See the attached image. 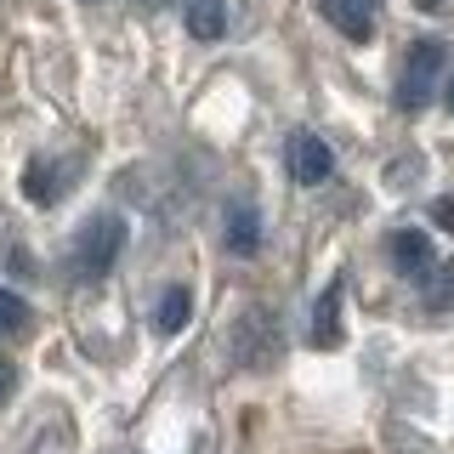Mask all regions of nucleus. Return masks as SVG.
<instances>
[{
	"label": "nucleus",
	"instance_id": "nucleus-1",
	"mask_svg": "<svg viewBox=\"0 0 454 454\" xmlns=\"http://www.w3.org/2000/svg\"><path fill=\"white\" fill-rule=\"evenodd\" d=\"M443 40H415L409 46V63H403V80H397V108L403 114H420L437 91V74H443Z\"/></svg>",
	"mask_w": 454,
	"mask_h": 454
},
{
	"label": "nucleus",
	"instance_id": "nucleus-2",
	"mask_svg": "<svg viewBox=\"0 0 454 454\" xmlns=\"http://www.w3.org/2000/svg\"><path fill=\"white\" fill-rule=\"evenodd\" d=\"M227 347H233V358L245 364V369H267L284 352V335H278V318H267L262 307H250L245 318L233 324V340H227Z\"/></svg>",
	"mask_w": 454,
	"mask_h": 454
},
{
	"label": "nucleus",
	"instance_id": "nucleus-3",
	"mask_svg": "<svg viewBox=\"0 0 454 454\" xmlns=\"http://www.w3.org/2000/svg\"><path fill=\"white\" fill-rule=\"evenodd\" d=\"M120 250H125V222L120 216H97V222H85V233H80L74 267L85 278H103L108 267L120 262Z\"/></svg>",
	"mask_w": 454,
	"mask_h": 454
},
{
	"label": "nucleus",
	"instance_id": "nucleus-4",
	"mask_svg": "<svg viewBox=\"0 0 454 454\" xmlns=\"http://www.w3.org/2000/svg\"><path fill=\"white\" fill-rule=\"evenodd\" d=\"M290 176L301 182V188H318V182H330V170H335V153H330V142L324 137H312V131H295L290 137Z\"/></svg>",
	"mask_w": 454,
	"mask_h": 454
},
{
	"label": "nucleus",
	"instance_id": "nucleus-5",
	"mask_svg": "<svg viewBox=\"0 0 454 454\" xmlns=\"http://www.w3.org/2000/svg\"><path fill=\"white\" fill-rule=\"evenodd\" d=\"M318 12L347 40H369V35H375V23H380V0H318Z\"/></svg>",
	"mask_w": 454,
	"mask_h": 454
},
{
	"label": "nucleus",
	"instance_id": "nucleus-6",
	"mask_svg": "<svg viewBox=\"0 0 454 454\" xmlns=\"http://www.w3.org/2000/svg\"><path fill=\"white\" fill-rule=\"evenodd\" d=\"M392 262H397V273H403V278H426V273L437 267L432 239H426L420 227H403V233H392Z\"/></svg>",
	"mask_w": 454,
	"mask_h": 454
},
{
	"label": "nucleus",
	"instance_id": "nucleus-7",
	"mask_svg": "<svg viewBox=\"0 0 454 454\" xmlns=\"http://www.w3.org/2000/svg\"><path fill=\"white\" fill-rule=\"evenodd\" d=\"M340 290H347V284L340 278H330L324 284V295H318V307H312V347H340Z\"/></svg>",
	"mask_w": 454,
	"mask_h": 454
},
{
	"label": "nucleus",
	"instance_id": "nucleus-8",
	"mask_svg": "<svg viewBox=\"0 0 454 454\" xmlns=\"http://www.w3.org/2000/svg\"><path fill=\"white\" fill-rule=\"evenodd\" d=\"M227 250H233V255H255V250H262V210H255V205H233V210H227Z\"/></svg>",
	"mask_w": 454,
	"mask_h": 454
},
{
	"label": "nucleus",
	"instance_id": "nucleus-9",
	"mask_svg": "<svg viewBox=\"0 0 454 454\" xmlns=\"http://www.w3.org/2000/svg\"><path fill=\"white\" fill-rule=\"evenodd\" d=\"M227 18H233L227 0H188V35L193 40H222L227 35Z\"/></svg>",
	"mask_w": 454,
	"mask_h": 454
},
{
	"label": "nucleus",
	"instance_id": "nucleus-10",
	"mask_svg": "<svg viewBox=\"0 0 454 454\" xmlns=\"http://www.w3.org/2000/svg\"><path fill=\"white\" fill-rule=\"evenodd\" d=\"M188 318H193V295L182 290V284H170V290L160 295V307H153V330H160V335H182Z\"/></svg>",
	"mask_w": 454,
	"mask_h": 454
},
{
	"label": "nucleus",
	"instance_id": "nucleus-11",
	"mask_svg": "<svg viewBox=\"0 0 454 454\" xmlns=\"http://www.w3.org/2000/svg\"><path fill=\"white\" fill-rule=\"evenodd\" d=\"M23 193L35 199V205H57V199H63L57 165H46V160H28V170H23Z\"/></svg>",
	"mask_w": 454,
	"mask_h": 454
},
{
	"label": "nucleus",
	"instance_id": "nucleus-12",
	"mask_svg": "<svg viewBox=\"0 0 454 454\" xmlns=\"http://www.w3.org/2000/svg\"><path fill=\"white\" fill-rule=\"evenodd\" d=\"M420 290H426V307L432 312H449L454 307V262H437L432 273L420 278Z\"/></svg>",
	"mask_w": 454,
	"mask_h": 454
},
{
	"label": "nucleus",
	"instance_id": "nucleus-13",
	"mask_svg": "<svg viewBox=\"0 0 454 454\" xmlns=\"http://www.w3.org/2000/svg\"><path fill=\"white\" fill-rule=\"evenodd\" d=\"M23 324H28V301H23V295H12V290H0V340L18 335Z\"/></svg>",
	"mask_w": 454,
	"mask_h": 454
},
{
	"label": "nucleus",
	"instance_id": "nucleus-14",
	"mask_svg": "<svg viewBox=\"0 0 454 454\" xmlns=\"http://www.w3.org/2000/svg\"><path fill=\"white\" fill-rule=\"evenodd\" d=\"M432 222L437 227H454V199H437V205H432Z\"/></svg>",
	"mask_w": 454,
	"mask_h": 454
},
{
	"label": "nucleus",
	"instance_id": "nucleus-15",
	"mask_svg": "<svg viewBox=\"0 0 454 454\" xmlns=\"http://www.w3.org/2000/svg\"><path fill=\"white\" fill-rule=\"evenodd\" d=\"M12 387H18V369H12V364H6V358H0V397H6V392H12Z\"/></svg>",
	"mask_w": 454,
	"mask_h": 454
},
{
	"label": "nucleus",
	"instance_id": "nucleus-16",
	"mask_svg": "<svg viewBox=\"0 0 454 454\" xmlns=\"http://www.w3.org/2000/svg\"><path fill=\"white\" fill-rule=\"evenodd\" d=\"M415 6H420V12H437V6H449V0H415Z\"/></svg>",
	"mask_w": 454,
	"mask_h": 454
},
{
	"label": "nucleus",
	"instance_id": "nucleus-17",
	"mask_svg": "<svg viewBox=\"0 0 454 454\" xmlns=\"http://www.w3.org/2000/svg\"><path fill=\"white\" fill-rule=\"evenodd\" d=\"M443 103H449V114H454V80H449V85H443Z\"/></svg>",
	"mask_w": 454,
	"mask_h": 454
}]
</instances>
